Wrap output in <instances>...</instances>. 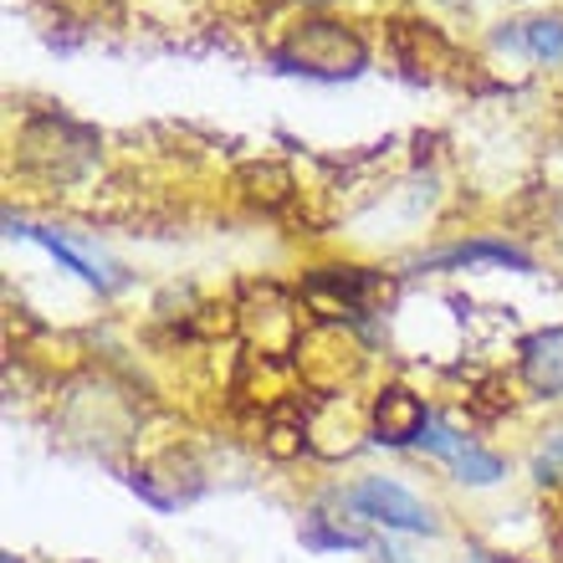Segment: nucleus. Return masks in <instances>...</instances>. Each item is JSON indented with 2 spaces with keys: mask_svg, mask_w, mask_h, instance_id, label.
<instances>
[{
  "mask_svg": "<svg viewBox=\"0 0 563 563\" xmlns=\"http://www.w3.org/2000/svg\"><path fill=\"white\" fill-rule=\"evenodd\" d=\"M277 67L318 77V82H343V77H358L369 67V46L354 26L318 15V21H302L287 31V42L277 46Z\"/></svg>",
  "mask_w": 563,
  "mask_h": 563,
  "instance_id": "obj_1",
  "label": "nucleus"
},
{
  "mask_svg": "<svg viewBox=\"0 0 563 563\" xmlns=\"http://www.w3.org/2000/svg\"><path fill=\"white\" fill-rule=\"evenodd\" d=\"M354 507L364 512V518L385 522V528H400V533L430 538L435 528H441V522H435V512H430L420 497H410L400 482H389V476H369V482H358V487H354Z\"/></svg>",
  "mask_w": 563,
  "mask_h": 563,
  "instance_id": "obj_2",
  "label": "nucleus"
},
{
  "mask_svg": "<svg viewBox=\"0 0 563 563\" xmlns=\"http://www.w3.org/2000/svg\"><path fill=\"white\" fill-rule=\"evenodd\" d=\"M374 292H379V282L358 267H318L308 277V287H302V297L323 318H364Z\"/></svg>",
  "mask_w": 563,
  "mask_h": 563,
  "instance_id": "obj_3",
  "label": "nucleus"
},
{
  "mask_svg": "<svg viewBox=\"0 0 563 563\" xmlns=\"http://www.w3.org/2000/svg\"><path fill=\"white\" fill-rule=\"evenodd\" d=\"M430 430L426 400L410 385H385L374 400V441L379 445H410Z\"/></svg>",
  "mask_w": 563,
  "mask_h": 563,
  "instance_id": "obj_4",
  "label": "nucleus"
},
{
  "mask_svg": "<svg viewBox=\"0 0 563 563\" xmlns=\"http://www.w3.org/2000/svg\"><path fill=\"white\" fill-rule=\"evenodd\" d=\"M522 379L528 389L563 400V323L559 328H538L533 339L522 343Z\"/></svg>",
  "mask_w": 563,
  "mask_h": 563,
  "instance_id": "obj_5",
  "label": "nucleus"
},
{
  "mask_svg": "<svg viewBox=\"0 0 563 563\" xmlns=\"http://www.w3.org/2000/svg\"><path fill=\"white\" fill-rule=\"evenodd\" d=\"M5 225H11V236H31V241H42L46 252L57 256V262H62V267H67V272H77V277L88 282V287H108V277H103V272L92 267V262H88V256H82V252H73L67 241H57V236H52V231H36V225L15 221V216H5Z\"/></svg>",
  "mask_w": 563,
  "mask_h": 563,
  "instance_id": "obj_6",
  "label": "nucleus"
},
{
  "mask_svg": "<svg viewBox=\"0 0 563 563\" xmlns=\"http://www.w3.org/2000/svg\"><path fill=\"white\" fill-rule=\"evenodd\" d=\"M441 267H466V262H492V267H518V272H533V262L522 252H512L507 241H472V246H451V252L435 256Z\"/></svg>",
  "mask_w": 563,
  "mask_h": 563,
  "instance_id": "obj_7",
  "label": "nucleus"
},
{
  "mask_svg": "<svg viewBox=\"0 0 563 563\" xmlns=\"http://www.w3.org/2000/svg\"><path fill=\"white\" fill-rule=\"evenodd\" d=\"M451 466H456V482H466V487H492V482H503V456H492V451H482V445L456 451Z\"/></svg>",
  "mask_w": 563,
  "mask_h": 563,
  "instance_id": "obj_8",
  "label": "nucleus"
},
{
  "mask_svg": "<svg viewBox=\"0 0 563 563\" xmlns=\"http://www.w3.org/2000/svg\"><path fill=\"white\" fill-rule=\"evenodd\" d=\"M528 52L543 62H563V21H553V15L528 21Z\"/></svg>",
  "mask_w": 563,
  "mask_h": 563,
  "instance_id": "obj_9",
  "label": "nucleus"
},
{
  "mask_svg": "<svg viewBox=\"0 0 563 563\" xmlns=\"http://www.w3.org/2000/svg\"><path fill=\"white\" fill-rule=\"evenodd\" d=\"M420 445H430L435 456H445V461H451V456H456V451H466V445H472V441H466V435H456V430H445V426H430L426 435H420Z\"/></svg>",
  "mask_w": 563,
  "mask_h": 563,
  "instance_id": "obj_10",
  "label": "nucleus"
},
{
  "mask_svg": "<svg viewBox=\"0 0 563 563\" xmlns=\"http://www.w3.org/2000/svg\"><path fill=\"white\" fill-rule=\"evenodd\" d=\"M533 472H538V482H563V435H553V441L538 451Z\"/></svg>",
  "mask_w": 563,
  "mask_h": 563,
  "instance_id": "obj_11",
  "label": "nucleus"
},
{
  "mask_svg": "<svg viewBox=\"0 0 563 563\" xmlns=\"http://www.w3.org/2000/svg\"><path fill=\"white\" fill-rule=\"evenodd\" d=\"M0 563H26V559H15V553H5V559H0Z\"/></svg>",
  "mask_w": 563,
  "mask_h": 563,
  "instance_id": "obj_12",
  "label": "nucleus"
}]
</instances>
